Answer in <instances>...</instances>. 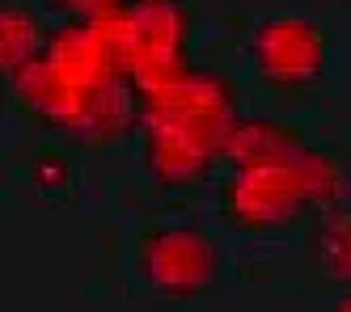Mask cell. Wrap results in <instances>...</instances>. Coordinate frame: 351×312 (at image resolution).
<instances>
[{"label": "cell", "mask_w": 351, "mask_h": 312, "mask_svg": "<svg viewBox=\"0 0 351 312\" xmlns=\"http://www.w3.org/2000/svg\"><path fill=\"white\" fill-rule=\"evenodd\" d=\"M317 262H322V270L330 278L351 283V216H335V220L322 224V232H317Z\"/></svg>", "instance_id": "9c48e42d"}, {"label": "cell", "mask_w": 351, "mask_h": 312, "mask_svg": "<svg viewBox=\"0 0 351 312\" xmlns=\"http://www.w3.org/2000/svg\"><path fill=\"white\" fill-rule=\"evenodd\" d=\"M241 114L237 89L220 72L186 68L178 81L144 93V169L161 190H186L220 161V140Z\"/></svg>", "instance_id": "7a4b0ae2"}, {"label": "cell", "mask_w": 351, "mask_h": 312, "mask_svg": "<svg viewBox=\"0 0 351 312\" xmlns=\"http://www.w3.org/2000/svg\"><path fill=\"white\" fill-rule=\"evenodd\" d=\"M339 308H347V312H351V296H343V300H339Z\"/></svg>", "instance_id": "8fae6325"}, {"label": "cell", "mask_w": 351, "mask_h": 312, "mask_svg": "<svg viewBox=\"0 0 351 312\" xmlns=\"http://www.w3.org/2000/svg\"><path fill=\"white\" fill-rule=\"evenodd\" d=\"M9 85L47 131L68 140L110 144L140 131L144 97L128 76L119 13L60 21L38 55L9 76Z\"/></svg>", "instance_id": "6da1fadb"}, {"label": "cell", "mask_w": 351, "mask_h": 312, "mask_svg": "<svg viewBox=\"0 0 351 312\" xmlns=\"http://www.w3.org/2000/svg\"><path fill=\"white\" fill-rule=\"evenodd\" d=\"M330 47L317 21L267 17L250 30V64L275 89H309L326 76Z\"/></svg>", "instance_id": "8992f818"}, {"label": "cell", "mask_w": 351, "mask_h": 312, "mask_svg": "<svg viewBox=\"0 0 351 312\" xmlns=\"http://www.w3.org/2000/svg\"><path fill=\"white\" fill-rule=\"evenodd\" d=\"M339 194L343 169L335 165V156L292 135L280 148L233 165L229 181H224V216L237 228L271 232L296 224L309 211L335 207Z\"/></svg>", "instance_id": "3957f363"}, {"label": "cell", "mask_w": 351, "mask_h": 312, "mask_svg": "<svg viewBox=\"0 0 351 312\" xmlns=\"http://www.w3.org/2000/svg\"><path fill=\"white\" fill-rule=\"evenodd\" d=\"M43 5L60 21H93V17H110L119 9H128L132 0H43Z\"/></svg>", "instance_id": "30bf717a"}, {"label": "cell", "mask_w": 351, "mask_h": 312, "mask_svg": "<svg viewBox=\"0 0 351 312\" xmlns=\"http://www.w3.org/2000/svg\"><path fill=\"white\" fill-rule=\"evenodd\" d=\"M284 140H292V131H284L280 122L254 118V114H237L229 122V131H224V140H220V161L241 165V161H250V156H263L271 148H280Z\"/></svg>", "instance_id": "ba28073f"}, {"label": "cell", "mask_w": 351, "mask_h": 312, "mask_svg": "<svg viewBox=\"0 0 351 312\" xmlns=\"http://www.w3.org/2000/svg\"><path fill=\"white\" fill-rule=\"evenodd\" d=\"M119 38L140 97L178 81L191 68V9L182 0H132L128 9H119Z\"/></svg>", "instance_id": "277c9868"}, {"label": "cell", "mask_w": 351, "mask_h": 312, "mask_svg": "<svg viewBox=\"0 0 351 312\" xmlns=\"http://www.w3.org/2000/svg\"><path fill=\"white\" fill-rule=\"evenodd\" d=\"M47 25L21 5H5L0 9V64H5V72H21L47 42Z\"/></svg>", "instance_id": "52a82bcc"}, {"label": "cell", "mask_w": 351, "mask_h": 312, "mask_svg": "<svg viewBox=\"0 0 351 312\" xmlns=\"http://www.w3.org/2000/svg\"><path fill=\"white\" fill-rule=\"evenodd\" d=\"M136 270L153 296L195 300L216 278V245L191 224H165V228H153L144 237Z\"/></svg>", "instance_id": "5b68a950"}]
</instances>
